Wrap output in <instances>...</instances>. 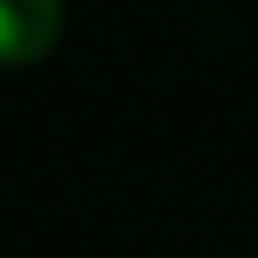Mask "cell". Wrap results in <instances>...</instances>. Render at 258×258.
I'll list each match as a JSON object with an SVG mask.
<instances>
[{"mask_svg":"<svg viewBox=\"0 0 258 258\" xmlns=\"http://www.w3.org/2000/svg\"><path fill=\"white\" fill-rule=\"evenodd\" d=\"M64 0H0V64H32L59 43Z\"/></svg>","mask_w":258,"mask_h":258,"instance_id":"obj_1","label":"cell"}]
</instances>
